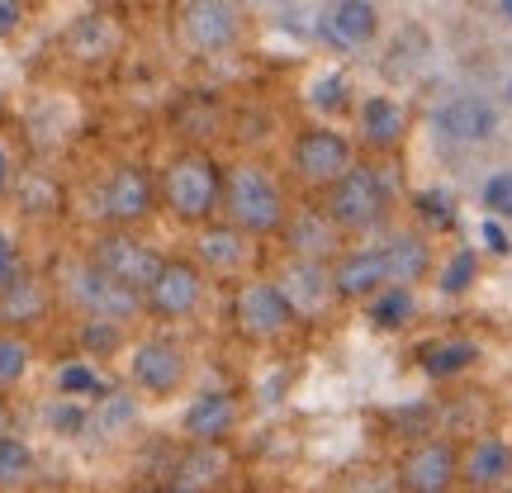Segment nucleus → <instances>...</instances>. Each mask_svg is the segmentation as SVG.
<instances>
[{
	"mask_svg": "<svg viewBox=\"0 0 512 493\" xmlns=\"http://www.w3.org/2000/svg\"><path fill=\"white\" fill-rule=\"evenodd\" d=\"M223 204H228L233 228L247 238H266L275 228H285V195H280V185L271 181L266 166H233L223 176Z\"/></svg>",
	"mask_w": 512,
	"mask_h": 493,
	"instance_id": "nucleus-1",
	"label": "nucleus"
},
{
	"mask_svg": "<svg viewBox=\"0 0 512 493\" xmlns=\"http://www.w3.org/2000/svg\"><path fill=\"white\" fill-rule=\"evenodd\" d=\"M223 195V171L204 152H181L162 171V200L181 223H209Z\"/></svg>",
	"mask_w": 512,
	"mask_h": 493,
	"instance_id": "nucleus-2",
	"label": "nucleus"
},
{
	"mask_svg": "<svg viewBox=\"0 0 512 493\" xmlns=\"http://www.w3.org/2000/svg\"><path fill=\"white\" fill-rule=\"evenodd\" d=\"M384 209H389V185L375 166H351L342 181L332 185L328 200V219L342 228V233H366V228H380Z\"/></svg>",
	"mask_w": 512,
	"mask_h": 493,
	"instance_id": "nucleus-3",
	"label": "nucleus"
},
{
	"mask_svg": "<svg viewBox=\"0 0 512 493\" xmlns=\"http://www.w3.org/2000/svg\"><path fill=\"white\" fill-rule=\"evenodd\" d=\"M91 266L100 275H110L114 285H124V290H133V294H147L157 285L166 256H157L147 242L128 238V233H105V238H95V247H91Z\"/></svg>",
	"mask_w": 512,
	"mask_h": 493,
	"instance_id": "nucleus-4",
	"label": "nucleus"
},
{
	"mask_svg": "<svg viewBox=\"0 0 512 493\" xmlns=\"http://www.w3.org/2000/svg\"><path fill=\"white\" fill-rule=\"evenodd\" d=\"M67 294L86 309V318H100V323H128L133 313L143 309V294L114 285L110 275H100L86 261V266H67Z\"/></svg>",
	"mask_w": 512,
	"mask_h": 493,
	"instance_id": "nucleus-5",
	"label": "nucleus"
},
{
	"mask_svg": "<svg viewBox=\"0 0 512 493\" xmlns=\"http://www.w3.org/2000/svg\"><path fill=\"white\" fill-rule=\"evenodd\" d=\"M233 323H238L242 337H252V342H271L280 332L294 323V309L285 290L271 285V280H252V285H242L238 299H233Z\"/></svg>",
	"mask_w": 512,
	"mask_h": 493,
	"instance_id": "nucleus-6",
	"label": "nucleus"
},
{
	"mask_svg": "<svg viewBox=\"0 0 512 493\" xmlns=\"http://www.w3.org/2000/svg\"><path fill=\"white\" fill-rule=\"evenodd\" d=\"M294 171L313 185H337L351 171V143L337 128H304L294 138Z\"/></svg>",
	"mask_w": 512,
	"mask_h": 493,
	"instance_id": "nucleus-7",
	"label": "nucleus"
},
{
	"mask_svg": "<svg viewBox=\"0 0 512 493\" xmlns=\"http://www.w3.org/2000/svg\"><path fill=\"white\" fill-rule=\"evenodd\" d=\"M460 475V456L451 441H418L399 460V489L403 493H451Z\"/></svg>",
	"mask_w": 512,
	"mask_h": 493,
	"instance_id": "nucleus-8",
	"label": "nucleus"
},
{
	"mask_svg": "<svg viewBox=\"0 0 512 493\" xmlns=\"http://www.w3.org/2000/svg\"><path fill=\"white\" fill-rule=\"evenodd\" d=\"M152 204H157V185L147 176L143 166H114L105 190H100V209H105V219L128 228V223H143L152 214Z\"/></svg>",
	"mask_w": 512,
	"mask_h": 493,
	"instance_id": "nucleus-9",
	"label": "nucleus"
},
{
	"mask_svg": "<svg viewBox=\"0 0 512 493\" xmlns=\"http://www.w3.org/2000/svg\"><path fill=\"white\" fill-rule=\"evenodd\" d=\"M185 351L176 342H166V337H152V342H138L133 347V361H128V375L133 384L143 389V394H176L185 380Z\"/></svg>",
	"mask_w": 512,
	"mask_h": 493,
	"instance_id": "nucleus-10",
	"label": "nucleus"
},
{
	"mask_svg": "<svg viewBox=\"0 0 512 493\" xmlns=\"http://www.w3.org/2000/svg\"><path fill=\"white\" fill-rule=\"evenodd\" d=\"M147 299V309L152 313H162V318H185V313H195L200 309V299H204V275L195 261H166L162 275H157V285L143 294Z\"/></svg>",
	"mask_w": 512,
	"mask_h": 493,
	"instance_id": "nucleus-11",
	"label": "nucleus"
},
{
	"mask_svg": "<svg viewBox=\"0 0 512 493\" xmlns=\"http://www.w3.org/2000/svg\"><path fill=\"white\" fill-rule=\"evenodd\" d=\"M238 29H242L238 10L223 5V0H190V5H181V34L190 38L200 53L233 48V43H238Z\"/></svg>",
	"mask_w": 512,
	"mask_h": 493,
	"instance_id": "nucleus-12",
	"label": "nucleus"
},
{
	"mask_svg": "<svg viewBox=\"0 0 512 493\" xmlns=\"http://www.w3.org/2000/svg\"><path fill=\"white\" fill-rule=\"evenodd\" d=\"M181 427L190 446H223V437H233V427H238V399L223 389H204L185 403Z\"/></svg>",
	"mask_w": 512,
	"mask_h": 493,
	"instance_id": "nucleus-13",
	"label": "nucleus"
},
{
	"mask_svg": "<svg viewBox=\"0 0 512 493\" xmlns=\"http://www.w3.org/2000/svg\"><path fill=\"white\" fill-rule=\"evenodd\" d=\"M332 290L342 299H375L389 290V266H384V247H361V252L337 256L332 266Z\"/></svg>",
	"mask_w": 512,
	"mask_h": 493,
	"instance_id": "nucleus-14",
	"label": "nucleus"
},
{
	"mask_svg": "<svg viewBox=\"0 0 512 493\" xmlns=\"http://www.w3.org/2000/svg\"><path fill=\"white\" fill-rule=\"evenodd\" d=\"M285 242L294 261H328L342 247V228L328 219V209H299L294 219H285Z\"/></svg>",
	"mask_w": 512,
	"mask_h": 493,
	"instance_id": "nucleus-15",
	"label": "nucleus"
},
{
	"mask_svg": "<svg viewBox=\"0 0 512 493\" xmlns=\"http://www.w3.org/2000/svg\"><path fill=\"white\" fill-rule=\"evenodd\" d=\"M460 479L475 493H498L512 479V446L498 437L470 441V451L460 456Z\"/></svg>",
	"mask_w": 512,
	"mask_h": 493,
	"instance_id": "nucleus-16",
	"label": "nucleus"
},
{
	"mask_svg": "<svg viewBox=\"0 0 512 493\" xmlns=\"http://www.w3.org/2000/svg\"><path fill=\"white\" fill-rule=\"evenodd\" d=\"M437 128L451 143H489L498 128V110L479 95H456L451 105L437 110Z\"/></svg>",
	"mask_w": 512,
	"mask_h": 493,
	"instance_id": "nucleus-17",
	"label": "nucleus"
},
{
	"mask_svg": "<svg viewBox=\"0 0 512 493\" xmlns=\"http://www.w3.org/2000/svg\"><path fill=\"white\" fill-rule=\"evenodd\" d=\"M223 475H228V456L223 446H185L176 470H171V489L181 493H209L219 489Z\"/></svg>",
	"mask_w": 512,
	"mask_h": 493,
	"instance_id": "nucleus-18",
	"label": "nucleus"
},
{
	"mask_svg": "<svg viewBox=\"0 0 512 493\" xmlns=\"http://www.w3.org/2000/svg\"><path fill=\"white\" fill-rule=\"evenodd\" d=\"M280 290H285V299H290L294 313H318L332 294H337L332 290V271L323 266V261H290V271H285V280H280Z\"/></svg>",
	"mask_w": 512,
	"mask_h": 493,
	"instance_id": "nucleus-19",
	"label": "nucleus"
},
{
	"mask_svg": "<svg viewBox=\"0 0 512 493\" xmlns=\"http://www.w3.org/2000/svg\"><path fill=\"white\" fill-rule=\"evenodd\" d=\"M380 29V10L370 0H337L328 15H323V34L342 48H356V43H370Z\"/></svg>",
	"mask_w": 512,
	"mask_h": 493,
	"instance_id": "nucleus-20",
	"label": "nucleus"
},
{
	"mask_svg": "<svg viewBox=\"0 0 512 493\" xmlns=\"http://www.w3.org/2000/svg\"><path fill=\"white\" fill-rule=\"evenodd\" d=\"M114 48H119V29H114L110 15H81L67 29V53L76 62H105Z\"/></svg>",
	"mask_w": 512,
	"mask_h": 493,
	"instance_id": "nucleus-21",
	"label": "nucleus"
},
{
	"mask_svg": "<svg viewBox=\"0 0 512 493\" xmlns=\"http://www.w3.org/2000/svg\"><path fill=\"white\" fill-rule=\"evenodd\" d=\"M475 361H479V347L470 337H446V342L418 347V366H422V375H432V380H456V375H465Z\"/></svg>",
	"mask_w": 512,
	"mask_h": 493,
	"instance_id": "nucleus-22",
	"label": "nucleus"
},
{
	"mask_svg": "<svg viewBox=\"0 0 512 493\" xmlns=\"http://www.w3.org/2000/svg\"><path fill=\"white\" fill-rule=\"evenodd\" d=\"M384 266H389V285L408 290V285H418L422 275L432 271V247L422 238H413V233H399L384 247Z\"/></svg>",
	"mask_w": 512,
	"mask_h": 493,
	"instance_id": "nucleus-23",
	"label": "nucleus"
},
{
	"mask_svg": "<svg viewBox=\"0 0 512 493\" xmlns=\"http://www.w3.org/2000/svg\"><path fill=\"white\" fill-rule=\"evenodd\" d=\"M48 313V285L38 275H15L0 290V323H38Z\"/></svg>",
	"mask_w": 512,
	"mask_h": 493,
	"instance_id": "nucleus-24",
	"label": "nucleus"
},
{
	"mask_svg": "<svg viewBox=\"0 0 512 493\" xmlns=\"http://www.w3.org/2000/svg\"><path fill=\"white\" fill-rule=\"evenodd\" d=\"M403 133H408V119H403L399 100L370 95L366 105H361V138H366L370 147H399Z\"/></svg>",
	"mask_w": 512,
	"mask_h": 493,
	"instance_id": "nucleus-25",
	"label": "nucleus"
},
{
	"mask_svg": "<svg viewBox=\"0 0 512 493\" xmlns=\"http://www.w3.org/2000/svg\"><path fill=\"white\" fill-rule=\"evenodd\" d=\"M200 256L214 271H238L242 261H247V233H238L233 223L228 228H204Z\"/></svg>",
	"mask_w": 512,
	"mask_h": 493,
	"instance_id": "nucleus-26",
	"label": "nucleus"
},
{
	"mask_svg": "<svg viewBox=\"0 0 512 493\" xmlns=\"http://www.w3.org/2000/svg\"><path fill=\"white\" fill-rule=\"evenodd\" d=\"M133 418H138V399H133V394H124V389H114V394H105V399L95 403L91 427L100 432V437H114V432L133 427Z\"/></svg>",
	"mask_w": 512,
	"mask_h": 493,
	"instance_id": "nucleus-27",
	"label": "nucleus"
},
{
	"mask_svg": "<svg viewBox=\"0 0 512 493\" xmlns=\"http://www.w3.org/2000/svg\"><path fill=\"white\" fill-rule=\"evenodd\" d=\"M413 318V290H399V285H389L370 299V323L380 332H399L403 323Z\"/></svg>",
	"mask_w": 512,
	"mask_h": 493,
	"instance_id": "nucleus-28",
	"label": "nucleus"
},
{
	"mask_svg": "<svg viewBox=\"0 0 512 493\" xmlns=\"http://www.w3.org/2000/svg\"><path fill=\"white\" fill-rule=\"evenodd\" d=\"M29 475H34V451H29V441L0 437V489H19Z\"/></svg>",
	"mask_w": 512,
	"mask_h": 493,
	"instance_id": "nucleus-29",
	"label": "nucleus"
},
{
	"mask_svg": "<svg viewBox=\"0 0 512 493\" xmlns=\"http://www.w3.org/2000/svg\"><path fill=\"white\" fill-rule=\"evenodd\" d=\"M347 100H351V86H347V76L342 72H323L309 86V105L313 110H323V114H342L347 110Z\"/></svg>",
	"mask_w": 512,
	"mask_h": 493,
	"instance_id": "nucleus-30",
	"label": "nucleus"
},
{
	"mask_svg": "<svg viewBox=\"0 0 512 493\" xmlns=\"http://www.w3.org/2000/svg\"><path fill=\"white\" fill-rule=\"evenodd\" d=\"M57 394L81 403L86 394H105V384H100V375H95L86 361H67V366L57 370Z\"/></svg>",
	"mask_w": 512,
	"mask_h": 493,
	"instance_id": "nucleus-31",
	"label": "nucleus"
},
{
	"mask_svg": "<svg viewBox=\"0 0 512 493\" xmlns=\"http://www.w3.org/2000/svg\"><path fill=\"white\" fill-rule=\"evenodd\" d=\"M29 342L24 337H15V332H0V389L5 384H19L24 375H29Z\"/></svg>",
	"mask_w": 512,
	"mask_h": 493,
	"instance_id": "nucleus-32",
	"label": "nucleus"
},
{
	"mask_svg": "<svg viewBox=\"0 0 512 493\" xmlns=\"http://www.w3.org/2000/svg\"><path fill=\"white\" fill-rule=\"evenodd\" d=\"M475 275H479V256L470 252V247H460V252L441 266V294H465L475 285Z\"/></svg>",
	"mask_w": 512,
	"mask_h": 493,
	"instance_id": "nucleus-33",
	"label": "nucleus"
},
{
	"mask_svg": "<svg viewBox=\"0 0 512 493\" xmlns=\"http://www.w3.org/2000/svg\"><path fill=\"white\" fill-rule=\"evenodd\" d=\"M48 427H53L57 437H81V432H91V413L76 399H57L48 408Z\"/></svg>",
	"mask_w": 512,
	"mask_h": 493,
	"instance_id": "nucleus-34",
	"label": "nucleus"
},
{
	"mask_svg": "<svg viewBox=\"0 0 512 493\" xmlns=\"http://www.w3.org/2000/svg\"><path fill=\"white\" fill-rule=\"evenodd\" d=\"M119 342H124L119 323H100V318H86V323H81V347L91 351V356H114Z\"/></svg>",
	"mask_w": 512,
	"mask_h": 493,
	"instance_id": "nucleus-35",
	"label": "nucleus"
},
{
	"mask_svg": "<svg viewBox=\"0 0 512 493\" xmlns=\"http://www.w3.org/2000/svg\"><path fill=\"white\" fill-rule=\"evenodd\" d=\"M413 204H418V214L432 223V228H451V223H456V200H451L446 190H418Z\"/></svg>",
	"mask_w": 512,
	"mask_h": 493,
	"instance_id": "nucleus-36",
	"label": "nucleus"
},
{
	"mask_svg": "<svg viewBox=\"0 0 512 493\" xmlns=\"http://www.w3.org/2000/svg\"><path fill=\"white\" fill-rule=\"evenodd\" d=\"M484 209L489 219H512V171H494L484 181Z\"/></svg>",
	"mask_w": 512,
	"mask_h": 493,
	"instance_id": "nucleus-37",
	"label": "nucleus"
},
{
	"mask_svg": "<svg viewBox=\"0 0 512 493\" xmlns=\"http://www.w3.org/2000/svg\"><path fill=\"white\" fill-rule=\"evenodd\" d=\"M479 238H484V247H489L494 256H508V252H512L508 228H503L498 219H484V223H479Z\"/></svg>",
	"mask_w": 512,
	"mask_h": 493,
	"instance_id": "nucleus-38",
	"label": "nucleus"
},
{
	"mask_svg": "<svg viewBox=\"0 0 512 493\" xmlns=\"http://www.w3.org/2000/svg\"><path fill=\"white\" fill-rule=\"evenodd\" d=\"M24 24V5L19 0H0V38H10Z\"/></svg>",
	"mask_w": 512,
	"mask_h": 493,
	"instance_id": "nucleus-39",
	"label": "nucleus"
},
{
	"mask_svg": "<svg viewBox=\"0 0 512 493\" xmlns=\"http://www.w3.org/2000/svg\"><path fill=\"white\" fill-rule=\"evenodd\" d=\"M15 275H19V271H15V242L0 233V290H5V285H10Z\"/></svg>",
	"mask_w": 512,
	"mask_h": 493,
	"instance_id": "nucleus-40",
	"label": "nucleus"
},
{
	"mask_svg": "<svg viewBox=\"0 0 512 493\" xmlns=\"http://www.w3.org/2000/svg\"><path fill=\"white\" fill-rule=\"evenodd\" d=\"M10 427H15V413H10V403L0 399V437H15Z\"/></svg>",
	"mask_w": 512,
	"mask_h": 493,
	"instance_id": "nucleus-41",
	"label": "nucleus"
},
{
	"mask_svg": "<svg viewBox=\"0 0 512 493\" xmlns=\"http://www.w3.org/2000/svg\"><path fill=\"white\" fill-rule=\"evenodd\" d=\"M351 493H394V489H389V484H380V479H361Z\"/></svg>",
	"mask_w": 512,
	"mask_h": 493,
	"instance_id": "nucleus-42",
	"label": "nucleus"
},
{
	"mask_svg": "<svg viewBox=\"0 0 512 493\" xmlns=\"http://www.w3.org/2000/svg\"><path fill=\"white\" fill-rule=\"evenodd\" d=\"M5 185H10V152L0 147V195H5Z\"/></svg>",
	"mask_w": 512,
	"mask_h": 493,
	"instance_id": "nucleus-43",
	"label": "nucleus"
},
{
	"mask_svg": "<svg viewBox=\"0 0 512 493\" xmlns=\"http://www.w3.org/2000/svg\"><path fill=\"white\" fill-rule=\"evenodd\" d=\"M498 15H503V19H512V0H503V5H498Z\"/></svg>",
	"mask_w": 512,
	"mask_h": 493,
	"instance_id": "nucleus-44",
	"label": "nucleus"
},
{
	"mask_svg": "<svg viewBox=\"0 0 512 493\" xmlns=\"http://www.w3.org/2000/svg\"><path fill=\"white\" fill-rule=\"evenodd\" d=\"M147 493H181V489H171V484H157V489H147Z\"/></svg>",
	"mask_w": 512,
	"mask_h": 493,
	"instance_id": "nucleus-45",
	"label": "nucleus"
},
{
	"mask_svg": "<svg viewBox=\"0 0 512 493\" xmlns=\"http://www.w3.org/2000/svg\"><path fill=\"white\" fill-rule=\"evenodd\" d=\"M503 95H508V105H512V76H508V91H503Z\"/></svg>",
	"mask_w": 512,
	"mask_h": 493,
	"instance_id": "nucleus-46",
	"label": "nucleus"
}]
</instances>
